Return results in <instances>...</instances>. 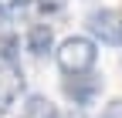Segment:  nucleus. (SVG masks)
I'll return each instance as SVG.
<instances>
[{
	"instance_id": "1",
	"label": "nucleus",
	"mask_w": 122,
	"mask_h": 118,
	"mask_svg": "<svg viewBox=\"0 0 122 118\" xmlns=\"http://www.w3.org/2000/svg\"><path fill=\"white\" fill-rule=\"evenodd\" d=\"M54 57H58V68L65 74H88L95 68L98 51H95V41H88V37H68V41H61Z\"/></svg>"
},
{
	"instance_id": "2",
	"label": "nucleus",
	"mask_w": 122,
	"mask_h": 118,
	"mask_svg": "<svg viewBox=\"0 0 122 118\" xmlns=\"http://www.w3.org/2000/svg\"><path fill=\"white\" fill-rule=\"evenodd\" d=\"M88 31H92L95 41L119 47V44H122V10H112V7L92 10L88 14Z\"/></svg>"
},
{
	"instance_id": "3",
	"label": "nucleus",
	"mask_w": 122,
	"mask_h": 118,
	"mask_svg": "<svg viewBox=\"0 0 122 118\" xmlns=\"http://www.w3.org/2000/svg\"><path fill=\"white\" fill-rule=\"evenodd\" d=\"M61 91H65V98L75 101L78 108H88L92 101L102 95V78L95 71H88V74H68L61 81Z\"/></svg>"
},
{
	"instance_id": "4",
	"label": "nucleus",
	"mask_w": 122,
	"mask_h": 118,
	"mask_svg": "<svg viewBox=\"0 0 122 118\" xmlns=\"http://www.w3.org/2000/svg\"><path fill=\"white\" fill-rule=\"evenodd\" d=\"M20 91H24V71L10 61H0V115L14 108Z\"/></svg>"
},
{
	"instance_id": "5",
	"label": "nucleus",
	"mask_w": 122,
	"mask_h": 118,
	"mask_svg": "<svg viewBox=\"0 0 122 118\" xmlns=\"http://www.w3.org/2000/svg\"><path fill=\"white\" fill-rule=\"evenodd\" d=\"M51 44H54V31H51L48 24H34L27 31V51L34 54V57H44V54L51 51Z\"/></svg>"
},
{
	"instance_id": "6",
	"label": "nucleus",
	"mask_w": 122,
	"mask_h": 118,
	"mask_svg": "<svg viewBox=\"0 0 122 118\" xmlns=\"http://www.w3.org/2000/svg\"><path fill=\"white\" fill-rule=\"evenodd\" d=\"M24 118H61V111L44 95H30L27 98V108H24Z\"/></svg>"
},
{
	"instance_id": "7",
	"label": "nucleus",
	"mask_w": 122,
	"mask_h": 118,
	"mask_svg": "<svg viewBox=\"0 0 122 118\" xmlns=\"http://www.w3.org/2000/svg\"><path fill=\"white\" fill-rule=\"evenodd\" d=\"M17 51H20V37L17 34H10V31L0 34V61H10L14 64L17 61Z\"/></svg>"
},
{
	"instance_id": "8",
	"label": "nucleus",
	"mask_w": 122,
	"mask_h": 118,
	"mask_svg": "<svg viewBox=\"0 0 122 118\" xmlns=\"http://www.w3.org/2000/svg\"><path fill=\"white\" fill-rule=\"evenodd\" d=\"M98 118H122V98L109 101V105L102 108V115H98Z\"/></svg>"
},
{
	"instance_id": "9",
	"label": "nucleus",
	"mask_w": 122,
	"mask_h": 118,
	"mask_svg": "<svg viewBox=\"0 0 122 118\" xmlns=\"http://www.w3.org/2000/svg\"><path fill=\"white\" fill-rule=\"evenodd\" d=\"M65 4H68V0H37V7H41L44 14H54V10H61Z\"/></svg>"
},
{
	"instance_id": "10",
	"label": "nucleus",
	"mask_w": 122,
	"mask_h": 118,
	"mask_svg": "<svg viewBox=\"0 0 122 118\" xmlns=\"http://www.w3.org/2000/svg\"><path fill=\"white\" fill-rule=\"evenodd\" d=\"M27 4H34V0H14V7H27Z\"/></svg>"
},
{
	"instance_id": "11",
	"label": "nucleus",
	"mask_w": 122,
	"mask_h": 118,
	"mask_svg": "<svg viewBox=\"0 0 122 118\" xmlns=\"http://www.w3.org/2000/svg\"><path fill=\"white\" fill-rule=\"evenodd\" d=\"M0 20H4V10H0Z\"/></svg>"
}]
</instances>
